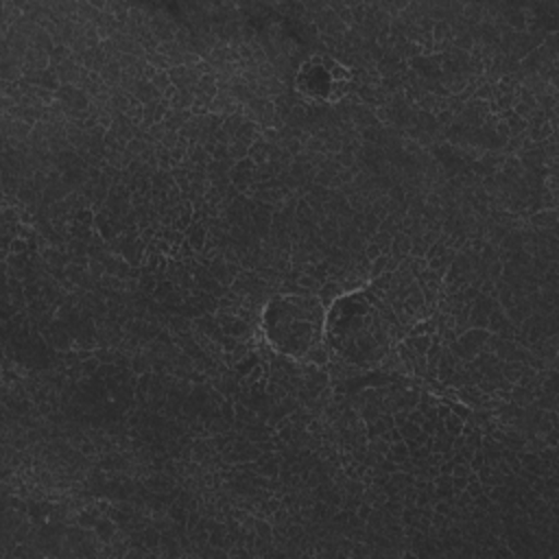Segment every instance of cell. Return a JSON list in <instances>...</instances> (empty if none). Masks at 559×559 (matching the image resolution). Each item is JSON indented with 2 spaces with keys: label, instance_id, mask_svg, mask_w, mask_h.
<instances>
[{
  "label": "cell",
  "instance_id": "1",
  "mask_svg": "<svg viewBox=\"0 0 559 559\" xmlns=\"http://www.w3.org/2000/svg\"><path fill=\"white\" fill-rule=\"evenodd\" d=\"M264 334L280 354L304 358L319 347L325 334V314L317 299L282 295L266 306Z\"/></svg>",
  "mask_w": 559,
  "mask_h": 559
},
{
  "label": "cell",
  "instance_id": "2",
  "mask_svg": "<svg viewBox=\"0 0 559 559\" xmlns=\"http://www.w3.org/2000/svg\"><path fill=\"white\" fill-rule=\"evenodd\" d=\"M325 334L338 354L352 360H371L384 345V323L360 295H347L325 314Z\"/></svg>",
  "mask_w": 559,
  "mask_h": 559
},
{
  "label": "cell",
  "instance_id": "3",
  "mask_svg": "<svg viewBox=\"0 0 559 559\" xmlns=\"http://www.w3.org/2000/svg\"><path fill=\"white\" fill-rule=\"evenodd\" d=\"M295 87L304 98L312 103L332 105L349 94L352 72L334 57L310 55L297 68Z\"/></svg>",
  "mask_w": 559,
  "mask_h": 559
}]
</instances>
